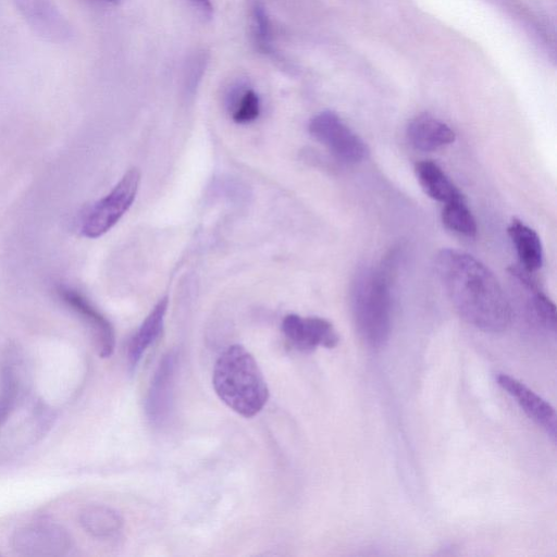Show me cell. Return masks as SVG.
<instances>
[{
    "instance_id": "cell-1",
    "label": "cell",
    "mask_w": 557,
    "mask_h": 557,
    "mask_svg": "<svg viewBox=\"0 0 557 557\" xmlns=\"http://www.w3.org/2000/svg\"><path fill=\"white\" fill-rule=\"evenodd\" d=\"M435 270L451 305L467 323L488 333L508 327L509 301L485 264L467 252L443 249L435 258Z\"/></svg>"
},
{
    "instance_id": "cell-2",
    "label": "cell",
    "mask_w": 557,
    "mask_h": 557,
    "mask_svg": "<svg viewBox=\"0 0 557 557\" xmlns=\"http://www.w3.org/2000/svg\"><path fill=\"white\" fill-rule=\"evenodd\" d=\"M394 262L379 268H363L351 284L350 305L360 339L379 349L388 341L392 327V273Z\"/></svg>"
},
{
    "instance_id": "cell-3",
    "label": "cell",
    "mask_w": 557,
    "mask_h": 557,
    "mask_svg": "<svg viewBox=\"0 0 557 557\" xmlns=\"http://www.w3.org/2000/svg\"><path fill=\"white\" fill-rule=\"evenodd\" d=\"M212 384L220 399L245 418L259 413L269 388L253 356L242 345L227 347L216 359Z\"/></svg>"
},
{
    "instance_id": "cell-4",
    "label": "cell",
    "mask_w": 557,
    "mask_h": 557,
    "mask_svg": "<svg viewBox=\"0 0 557 557\" xmlns=\"http://www.w3.org/2000/svg\"><path fill=\"white\" fill-rule=\"evenodd\" d=\"M139 183L138 169H129L108 195L83 212L79 233L86 238H98L110 231L131 208Z\"/></svg>"
},
{
    "instance_id": "cell-5",
    "label": "cell",
    "mask_w": 557,
    "mask_h": 557,
    "mask_svg": "<svg viewBox=\"0 0 557 557\" xmlns=\"http://www.w3.org/2000/svg\"><path fill=\"white\" fill-rule=\"evenodd\" d=\"M309 133L337 160L357 163L368 153L364 141L333 111H322L309 122Z\"/></svg>"
},
{
    "instance_id": "cell-6",
    "label": "cell",
    "mask_w": 557,
    "mask_h": 557,
    "mask_svg": "<svg viewBox=\"0 0 557 557\" xmlns=\"http://www.w3.org/2000/svg\"><path fill=\"white\" fill-rule=\"evenodd\" d=\"M14 549L24 556L54 557L71 547V536L54 523H36L18 529L12 540Z\"/></svg>"
},
{
    "instance_id": "cell-7",
    "label": "cell",
    "mask_w": 557,
    "mask_h": 557,
    "mask_svg": "<svg viewBox=\"0 0 557 557\" xmlns=\"http://www.w3.org/2000/svg\"><path fill=\"white\" fill-rule=\"evenodd\" d=\"M282 331L292 346L304 352L313 351L319 346L334 348L339 342L333 324L319 317L287 314L283 319Z\"/></svg>"
},
{
    "instance_id": "cell-8",
    "label": "cell",
    "mask_w": 557,
    "mask_h": 557,
    "mask_svg": "<svg viewBox=\"0 0 557 557\" xmlns=\"http://www.w3.org/2000/svg\"><path fill=\"white\" fill-rule=\"evenodd\" d=\"M60 299L88 325L98 354L102 358L112 355L115 346L114 330L107 318L77 289L59 286Z\"/></svg>"
},
{
    "instance_id": "cell-9",
    "label": "cell",
    "mask_w": 557,
    "mask_h": 557,
    "mask_svg": "<svg viewBox=\"0 0 557 557\" xmlns=\"http://www.w3.org/2000/svg\"><path fill=\"white\" fill-rule=\"evenodd\" d=\"M26 22L40 36L61 42L72 35L71 25L53 0H13Z\"/></svg>"
},
{
    "instance_id": "cell-10",
    "label": "cell",
    "mask_w": 557,
    "mask_h": 557,
    "mask_svg": "<svg viewBox=\"0 0 557 557\" xmlns=\"http://www.w3.org/2000/svg\"><path fill=\"white\" fill-rule=\"evenodd\" d=\"M496 380L497 384L516 400L527 416L555 440L557 416L552 405L516 377L500 373Z\"/></svg>"
},
{
    "instance_id": "cell-11",
    "label": "cell",
    "mask_w": 557,
    "mask_h": 557,
    "mask_svg": "<svg viewBox=\"0 0 557 557\" xmlns=\"http://www.w3.org/2000/svg\"><path fill=\"white\" fill-rule=\"evenodd\" d=\"M177 356L169 351L163 356L150 384L146 400V412L154 423H162L171 410Z\"/></svg>"
},
{
    "instance_id": "cell-12",
    "label": "cell",
    "mask_w": 557,
    "mask_h": 557,
    "mask_svg": "<svg viewBox=\"0 0 557 557\" xmlns=\"http://www.w3.org/2000/svg\"><path fill=\"white\" fill-rule=\"evenodd\" d=\"M408 143L420 151H434L455 141V132L443 121L423 113L414 116L406 129Z\"/></svg>"
},
{
    "instance_id": "cell-13",
    "label": "cell",
    "mask_w": 557,
    "mask_h": 557,
    "mask_svg": "<svg viewBox=\"0 0 557 557\" xmlns=\"http://www.w3.org/2000/svg\"><path fill=\"white\" fill-rule=\"evenodd\" d=\"M414 172L420 186L432 199L447 203L465 198L437 163L431 160L419 161Z\"/></svg>"
},
{
    "instance_id": "cell-14",
    "label": "cell",
    "mask_w": 557,
    "mask_h": 557,
    "mask_svg": "<svg viewBox=\"0 0 557 557\" xmlns=\"http://www.w3.org/2000/svg\"><path fill=\"white\" fill-rule=\"evenodd\" d=\"M168 306L169 298L164 296L154 305L135 335L132 337L127 349L129 367L135 368L138 364L147 348L160 335Z\"/></svg>"
},
{
    "instance_id": "cell-15",
    "label": "cell",
    "mask_w": 557,
    "mask_h": 557,
    "mask_svg": "<svg viewBox=\"0 0 557 557\" xmlns=\"http://www.w3.org/2000/svg\"><path fill=\"white\" fill-rule=\"evenodd\" d=\"M507 231L521 268L531 273L539 270L543 264V246L537 233L517 219L511 221Z\"/></svg>"
},
{
    "instance_id": "cell-16",
    "label": "cell",
    "mask_w": 557,
    "mask_h": 557,
    "mask_svg": "<svg viewBox=\"0 0 557 557\" xmlns=\"http://www.w3.org/2000/svg\"><path fill=\"white\" fill-rule=\"evenodd\" d=\"M79 522L87 533L99 539L115 535L123 525L119 512L104 505L85 507L81 511Z\"/></svg>"
},
{
    "instance_id": "cell-17",
    "label": "cell",
    "mask_w": 557,
    "mask_h": 557,
    "mask_svg": "<svg viewBox=\"0 0 557 557\" xmlns=\"http://www.w3.org/2000/svg\"><path fill=\"white\" fill-rule=\"evenodd\" d=\"M227 102L232 110V119L239 124L255 121L260 112L258 95L242 82L235 83L228 94Z\"/></svg>"
},
{
    "instance_id": "cell-18",
    "label": "cell",
    "mask_w": 557,
    "mask_h": 557,
    "mask_svg": "<svg viewBox=\"0 0 557 557\" xmlns=\"http://www.w3.org/2000/svg\"><path fill=\"white\" fill-rule=\"evenodd\" d=\"M442 222L448 230L467 237H474L478 232L476 221L465 198L444 205Z\"/></svg>"
},
{
    "instance_id": "cell-19",
    "label": "cell",
    "mask_w": 557,
    "mask_h": 557,
    "mask_svg": "<svg viewBox=\"0 0 557 557\" xmlns=\"http://www.w3.org/2000/svg\"><path fill=\"white\" fill-rule=\"evenodd\" d=\"M252 37L257 49L268 55L276 52L272 44V28L264 5L256 1L252 7Z\"/></svg>"
},
{
    "instance_id": "cell-20",
    "label": "cell",
    "mask_w": 557,
    "mask_h": 557,
    "mask_svg": "<svg viewBox=\"0 0 557 557\" xmlns=\"http://www.w3.org/2000/svg\"><path fill=\"white\" fill-rule=\"evenodd\" d=\"M203 71V59L202 58H196L193 60L189 70L187 72L188 78L187 83L188 85L195 87L196 82L200 78Z\"/></svg>"
},
{
    "instance_id": "cell-21",
    "label": "cell",
    "mask_w": 557,
    "mask_h": 557,
    "mask_svg": "<svg viewBox=\"0 0 557 557\" xmlns=\"http://www.w3.org/2000/svg\"><path fill=\"white\" fill-rule=\"evenodd\" d=\"M197 10L206 17H211L212 15V4L210 0H189Z\"/></svg>"
},
{
    "instance_id": "cell-22",
    "label": "cell",
    "mask_w": 557,
    "mask_h": 557,
    "mask_svg": "<svg viewBox=\"0 0 557 557\" xmlns=\"http://www.w3.org/2000/svg\"><path fill=\"white\" fill-rule=\"evenodd\" d=\"M89 1H92L96 3H101V4H113V3L117 2L119 0H89Z\"/></svg>"
}]
</instances>
